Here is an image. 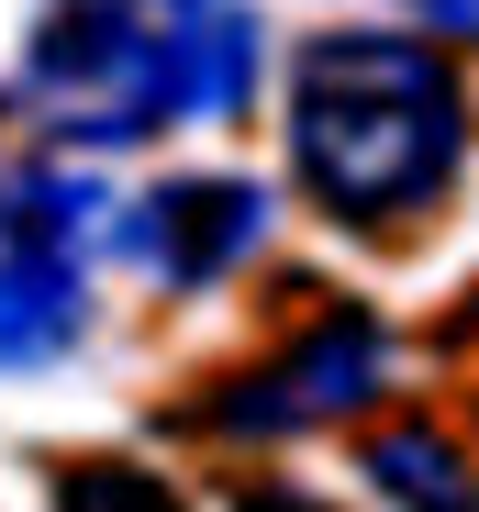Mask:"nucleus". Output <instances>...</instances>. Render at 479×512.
<instances>
[{
	"mask_svg": "<svg viewBox=\"0 0 479 512\" xmlns=\"http://www.w3.org/2000/svg\"><path fill=\"white\" fill-rule=\"evenodd\" d=\"M268 78L246 0H34L23 23V112L34 134L112 156L156 123H234Z\"/></svg>",
	"mask_w": 479,
	"mask_h": 512,
	"instance_id": "1",
	"label": "nucleus"
},
{
	"mask_svg": "<svg viewBox=\"0 0 479 512\" xmlns=\"http://www.w3.org/2000/svg\"><path fill=\"white\" fill-rule=\"evenodd\" d=\"M468 167V78L435 34L335 23L290 56V179L335 223H413Z\"/></svg>",
	"mask_w": 479,
	"mask_h": 512,
	"instance_id": "2",
	"label": "nucleus"
},
{
	"mask_svg": "<svg viewBox=\"0 0 479 512\" xmlns=\"http://www.w3.org/2000/svg\"><path fill=\"white\" fill-rule=\"evenodd\" d=\"M112 212L90 179H56L23 167L0 179V379L56 368L78 334H90V256H101Z\"/></svg>",
	"mask_w": 479,
	"mask_h": 512,
	"instance_id": "3",
	"label": "nucleus"
},
{
	"mask_svg": "<svg viewBox=\"0 0 479 512\" xmlns=\"http://www.w3.org/2000/svg\"><path fill=\"white\" fill-rule=\"evenodd\" d=\"M390 368H402L390 323L324 312L312 334H290L268 368H246V379L212 401V435H312V423H346V412H368L390 390Z\"/></svg>",
	"mask_w": 479,
	"mask_h": 512,
	"instance_id": "4",
	"label": "nucleus"
},
{
	"mask_svg": "<svg viewBox=\"0 0 479 512\" xmlns=\"http://www.w3.org/2000/svg\"><path fill=\"white\" fill-rule=\"evenodd\" d=\"M101 245L156 290H223L268 245V190L257 179H156V190H134L112 212Z\"/></svg>",
	"mask_w": 479,
	"mask_h": 512,
	"instance_id": "5",
	"label": "nucleus"
},
{
	"mask_svg": "<svg viewBox=\"0 0 479 512\" xmlns=\"http://www.w3.org/2000/svg\"><path fill=\"white\" fill-rule=\"evenodd\" d=\"M368 490L390 512H479V468L435 435V423H402V435L368 446Z\"/></svg>",
	"mask_w": 479,
	"mask_h": 512,
	"instance_id": "6",
	"label": "nucleus"
},
{
	"mask_svg": "<svg viewBox=\"0 0 479 512\" xmlns=\"http://www.w3.org/2000/svg\"><path fill=\"white\" fill-rule=\"evenodd\" d=\"M56 512H190L168 479H145V468H112V457H78L56 479Z\"/></svg>",
	"mask_w": 479,
	"mask_h": 512,
	"instance_id": "7",
	"label": "nucleus"
},
{
	"mask_svg": "<svg viewBox=\"0 0 479 512\" xmlns=\"http://www.w3.org/2000/svg\"><path fill=\"white\" fill-rule=\"evenodd\" d=\"M402 12H413L424 34H468V45H479V0H402Z\"/></svg>",
	"mask_w": 479,
	"mask_h": 512,
	"instance_id": "8",
	"label": "nucleus"
}]
</instances>
